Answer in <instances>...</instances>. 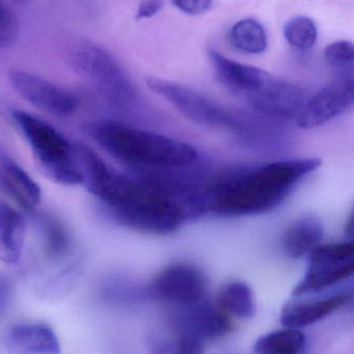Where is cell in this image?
I'll return each mask as SVG.
<instances>
[{
  "mask_svg": "<svg viewBox=\"0 0 354 354\" xmlns=\"http://www.w3.org/2000/svg\"><path fill=\"white\" fill-rule=\"evenodd\" d=\"M209 57L221 82L232 91L243 93L248 97L260 90L271 78L267 72L232 61L214 49L209 50Z\"/></svg>",
  "mask_w": 354,
  "mask_h": 354,
  "instance_id": "obj_16",
  "label": "cell"
},
{
  "mask_svg": "<svg viewBox=\"0 0 354 354\" xmlns=\"http://www.w3.org/2000/svg\"><path fill=\"white\" fill-rule=\"evenodd\" d=\"M62 55L72 70L94 84L113 106H127L136 99V86L127 72L97 43L82 37H71L64 41Z\"/></svg>",
  "mask_w": 354,
  "mask_h": 354,
  "instance_id": "obj_4",
  "label": "cell"
},
{
  "mask_svg": "<svg viewBox=\"0 0 354 354\" xmlns=\"http://www.w3.org/2000/svg\"><path fill=\"white\" fill-rule=\"evenodd\" d=\"M248 98L259 113L279 119L297 117L306 102L304 91L299 86L273 77Z\"/></svg>",
  "mask_w": 354,
  "mask_h": 354,
  "instance_id": "obj_12",
  "label": "cell"
},
{
  "mask_svg": "<svg viewBox=\"0 0 354 354\" xmlns=\"http://www.w3.org/2000/svg\"><path fill=\"white\" fill-rule=\"evenodd\" d=\"M11 1L15 3V5L22 6V7H26V6L30 5L32 3V0H11Z\"/></svg>",
  "mask_w": 354,
  "mask_h": 354,
  "instance_id": "obj_29",
  "label": "cell"
},
{
  "mask_svg": "<svg viewBox=\"0 0 354 354\" xmlns=\"http://www.w3.org/2000/svg\"><path fill=\"white\" fill-rule=\"evenodd\" d=\"M351 299L352 292L346 290L318 299L287 304L281 310V324L299 329L310 326L330 316Z\"/></svg>",
  "mask_w": 354,
  "mask_h": 354,
  "instance_id": "obj_15",
  "label": "cell"
},
{
  "mask_svg": "<svg viewBox=\"0 0 354 354\" xmlns=\"http://www.w3.org/2000/svg\"><path fill=\"white\" fill-rule=\"evenodd\" d=\"M208 281L202 270L192 264H174L151 283L149 293L161 301L188 306L204 300Z\"/></svg>",
  "mask_w": 354,
  "mask_h": 354,
  "instance_id": "obj_8",
  "label": "cell"
},
{
  "mask_svg": "<svg viewBox=\"0 0 354 354\" xmlns=\"http://www.w3.org/2000/svg\"><path fill=\"white\" fill-rule=\"evenodd\" d=\"M229 40L237 50L248 55L264 53L268 44L266 30L254 19H243L234 24Z\"/></svg>",
  "mask_w": 354,
  "mask_h": 354,
  "instance_id": "obj_21",
  "label": "cell"
},
{
  "mask_svg": "<svg viewBox=\"0 0 354 354\" xmlns=\"http://www.w3.org/2000/svg\"><path fill=\"white\" fill-rule=\"evenodd\" d=\"M352 241L318 245L308 254V268L293 296L318 293L349 279L354 271Z\"/></svg>",
  "mask_w": 354,
  "mask_h": 354,
  "instance_id": "obj_6",
  "label": "cell"
},
{
  "mask_svg": "<svg viewBox=\"0 0 354 354\" xmlns=\"http://www.w3.org/2000/svg\"><path fill=\"white\" fill-rule=\"evenodd\" d=\"M0 189L20 209L32 212L42 200L40 185L11 157L0 155Z\"/></svg>",
  "mask_w": 354,
  "mask_h": 354,
  "instance_id": "obj_14",
  "label": "cell"
},
{
  "mask_svg": "<svg viewBox=\"0 0 354 354\" xmlns=\"http://www.w3.org/2000/svg\"><path fill=\"white\" fill-rule=\"evenodd\" d=\"M42 233L43 248L47 258L59 260L69 252V234L61 223L55 219H45Z\"/></svg>",
  "mask_w": 354,
  "mask_h": 354,
  "instance_id": "obj_23",
  "label": "cell"
},
{
  "mask_svg": "<svg viewBox=\"0 0 354 354\" xmlns=\"http://www.w3.org/2000/svg\"><path fill=\"white\" fill-rule=\"evenodd\" d=\"M324 57L327 63L333 67L351 65L354 59L353 44L349 41H337L327 46Z\"/></svg>",
  "mask_w": 354,
  "mask_h": 354,
  "instance_id": "obj_25",
  "label": "cell"
},
{
  "mask_svg": "<svg viewBox=\"0 0 354 354\" xmlns=\"http://www.w3.org/2000/svg\"><path fill=\"white\" fill-rule=\"evenodd\" d=\"M171 3L180 11L192 16L202 15L212 6V0H171Z\"/></svg>",
  "mask_w": 354,
  "mask_h": 354,
  "instance_id": "obj_26",
  "label": "cell"
},
{
  "mask_svg": "<svg viewBox=\"0 0 354 354\" xmlns=\"http://www.w3.org/2000/svg\"><path fill=\"white\" fill-rule=\"evenodd\" d=\"M323 225L316 215H304L292 223L283 234V248L286 254L294 259L310 254L320 245Z\"/></svg>",
  "mask_w": 354,
  "mask_h": 354,
  "instance_id": "obj_18",
  "label": "cell"
},
{
  "mask_svg": "<svg viewBox=\"0 0 354 354\" xmlns=\"http://www.w3.org/2000/svg\"><path fill=\"white\" fill-rule=\"evenodd\" d=\"M283 36L290 46L297 50L306 51L314 46L317 41L316 24L304 16L292 18L283 28Z\"/></svg>",
  "mask_w": 354,
  "mask_h": 354,
  "instance_id": "obj_22",
  "label": "cell"
},
{
  "mask_svg": "<svg viewBox=\"0 0 354 354\" xmlns=\"http://www.w3.org/2000/svg\"><path fill=\"white\" fill-rule=\"evenodd\" d=\"M19 32L20 22L17 14L0 0V49L13 46Z\"/></svg>",
  "mask_w": 354,
  "mask_h": 354,
  "instance_id": "obj_24",
  "label": "cell"
},
{
  "mask_svg": "<svg viewBox=\"0 0 354 354\" xmlns=\"http://www.w3.org/2000/svg\"><path fill=\"white\" fill-rule=\"evenodd\" d=\"M12 115L39 167L51 181L64 186L82 184L75 145L50 124L32 113L16 109Z\"/></svg>",
  "mask_w": 354,
  "mask_h": 354,
  "instance_id": "obj_5",
  "label": "cell"
},
{
  "mask_svg": "<svg viewBox=\"0 0 354 354\" xmlns=\"http://www.w3.org/2000/svg\"><path fill=\"white\" fill-rule=\"evenodd\" d=\"M26 223L24 215L0 201V262L15 265L24 256Z\"/></svg>",
  "mask_w": 354,
  "mask_h": 354,
  "instance_id": "obj_17",
  "label": "cell"
},
{
  "mask_svg": "<svg viewBox=\"0 0 354 354\" xmlns=\"http://www.w3.org/2000/svg\"><path fill=\"white\" fill-rule=\"evenodd\" d=\"M308 341L299 328L286 327L261 337L254 345L260 354H300L306 352Z\"/></svg>",
  "mask_w": 354,
  "mask_h": 354,
  "instance_id": "obj_19",
  "label": "cell"
},
{
  "mask_svg": "<svg viewBox=\"0 0 354 354\" xmlns=\"http://www.w3.org/2000/svg\"><path fill=\"white\" fill-rule=\"evenodd\" d=\"M11 301V286L7 279L0 275V320L3 318Z\"/></svg>",
  "mask_w": 354,
  "mask_h": 354,
  "instance_id": "obj_28",
  "label": "cell"
},
{
  "mask_svg": "<svg viewBox=\"0 0 354 354\" xmlns=\"http://www.w3.org/2000/svg\"><path fill=\"white\" fill-rule=\"evenodd\" d=\"M162 6V0H144L138 7L136 19H148L153 17L160 11Z\"/></svg>",
  "mask_w": 354,
  "mask_h": 354,
  "instance_id": "obj_27",
  "label": "cell"
},
{
  "mask_svg": "<svg viewBox=\"0 0 354 354\" xmlns=\"http://www.w3.org/2000/svg\"><path fill=\"white\" fill-rule=\"evenodd\" d=\"M320 165L316 158L290 159L223 174L202 186L205 212L223 216L269 212Z\"/></svg>",
  "mask_w": 354,
  "mask_h": 354,
  "instance_id": "obj_2",
  "label": "cell"
},
{
  "mask_svg": "<svg viewBox=\"0 0 354 354\" xmlns=\"http://www.w3.org/2000/svg\"><path fill=\"white\" fill-rule=\"evenodd\" d=\"M3 345L11 353L57 354L61 342L53 327L44 322L26 321L6 329Z\"/></svg>",
  "mask_w": 354,
  "mask_h": 354,
  "instance_id": "obj_13",
  "label": "cell"
},
{
  "mask_svg": "<svg viewBox=\"0 0 354 354\" xmlns=\"http://www.w3.org/2000/svg\"><path fill=\"white\" fill-rule=\"evenodd\" d=\"M352 223H353V217H352L351 215V216H350L349 221H348L347 227H346V229H347L348 235H349L350 237L352 236Z\"/></svg>",
  "mask_w": 354,
  "mask_h": 354,
  "instance_id": "obj_30",
  "label": "cell"
},
{
  "mask_svg": "<svg viewBox=\"0 0 354 354\" xmlns=\"http://www.w3.org/2000/svg\"><path fill=\"white\" fill-rule=\"evenodd\" d=\"M176 335H185L198 341H211L225 337L233 328L231 319L218 306L204 300L192 306H182L174 319Z\"/></svg>",
  "mask_w": 354,
  "mask_h": 354,
  "instance_id": "obj_11",
  "label": "cell"
},
{
  "mask_svg": "<svg viewBox=\"0 0 354 354\" xmlns=\"http://www.w3.org/2000/svg\"><path fill=\"white\" fill-rule=\"evenodd\" d=\"M354 101L352 74H343L304 102L297 125L304 129L318 127L351 109Z\"/></svg>",
  "mask_w": 354,
  "mask_h": 354,
  "instance_id": "obj_10",
  "label": "cell"
},
{
  "mask_svg": "<svg viewBox=\"0 0 354 354\" xmlns=\"http://www.w3.org/2000/svg\"><path fill=\"white\" fill-rule=\"evenodd\" d=\"M217 306L229 316L239 319L252 318L254 314L252 289L241 281L229 283L219 292Z\"/></svg>",
  "mask_w": 354,
  "mask_h": 354,
  "instance_id": "obj_20",
  "label": "cell"
},
{
  "mask_svg": "<svg viewBox=\"0 0 354 354\" xmlns=\"http://www.w3.org/2000/svg\"><path fill=\"white\" fill-rule=\"evenodd\" d=\"M76 150L82 184L124 227L167 235L204 214L201 186L169 174L129 177L113 171L88 147L76 145Z\"/></svg>",
  "mask_w": 354,
  "mask_h": 354,
  "instance_id": "obj_1",
  "label": "cell"
},
{
  "mask_svg": "<svg viewBox=\"0 0 354 354\" xmlns=\"http://www.w3.org/2000/svg\"><path fill=\"white\" fill-rule=\"evenodd\" d=\"M84 130L105 152L140 174L175 173L198 161V151L190 145L120 121H92Z\"/></svg>",
  "mask_w": 354,
  "mask_h": 354,
  "instance_id": "obj_3",
  "label": "cell"
},
{
  "mask_svg": "<svg viewBox=\"0 0 354 354\" xmlns=\"http://www.w3.org/2000/svg\"><path fill=\"white\" fill-rule=\"evenodd\" d=\"M8 77L24 100L49 115L67 117L80 106V99L73 93L44 78L21 70H12Z\"/></svg>",
  "mask_w": 354,
  "mask_h": 354,
  "instance_id": "obj_9",
  "label": "cell"
},
{
  "mask_svg": "<svg viewBox=\"0 0 354 354\" xmlns=\"http://www.w3.org/2000/svg\"><path fill=\"white\" fill-rule=\"evenodd\" d=\"M148 86L194 123L219 129H240L239 122L231 113L190 88L157 77L149 78Z\"/></svg>",
  "mask_w": 354,
  "mask_h": 354,
  "instance_id": "obj_7",
  "label": "cell"
}]
</instances>
